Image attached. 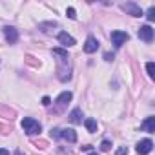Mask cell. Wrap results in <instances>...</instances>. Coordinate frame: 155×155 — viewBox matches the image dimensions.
Returning <instances> with one entry per match:
<instances>
[{"mask_svg":"<svg viewBox=\"0 0 155 155\" xmlns=\"http://www.w3.org/2000/svg\"><path fill=\"white\" fill-rule=\"evenodd\" d=\"M53 55H58L60 58H69V57H68V51H66V49H60V48H55V49H53Z\"/></svg>","mask_w":155,"mask_h":155,"instance_id":"15","label":"cell"},{"mask_svg":"<svg viewBox=\"0 0 155 155\" xmlns=\"http://www.w3.org/2000/svg\"><path fill=\"white\" fill-rule=\"evenodd\" d=\"M139 38H142L144 42H151L153 40V29L150 26H140L139 29Z\"/></svg>","mask_w":155,"mask_h":155,"instance_id":"7","label":"cell"},{"mask_svg":"<svg viewBox=\"0 0 155 155\" xmlns=\"http://www.w3.org/2000/svg\"><path fill=\"white\" fill-rule=\"evenodd\" d=\"M51 135H55V137H60V139H64V140H68V142H75L77 140V133H75V130H53V133Z\"/></svg>","mask_w":155,"mask_h":155,"instance_id":"2","label":"cell"},{"mask_svg":"<svg viewBox=\"0 0 155 155\" xmlns=\"http://www.w3.org/2000/svg\"><path fill=\"white\" fill-rule=\"evenodd\" d=\"M122 11H126V13L131 15V17H142V9H140L135 2H126V4H122Z\"/></svg>","mask_w":155,"mask_h":155,"instance_id":"3","label":"cell"},{"mask_svg":"<svg viewBox=\"0 0 155 155\" xmlns=\"http://www.w3.org/2000/svg\"><path fill=\"white\" fill-rule=\"evenodd\" d=\"M58 42H60L64 48H71V46H75V44H77V42H75V38H73L71 35H68L66 31L58 33Z\"/></svg>","mask_w":155,"mask_h":155,"instance_id":"9","label":"cell"},{"mask_svg":"<svg viewBox=\"0 0 155 155\" xmlns=\"http://www.w3.org/2000/svg\"><path fill=\"white\" fill-rule=\"evenodd\" d=\"M84 124H86V128H88V131H97V120L95 119H86L84 120Z\"/></svg>","mask_w":155,"mask_h":155,"instance_id":"14","label":"cell"},{"mask_svg":"<svg viewBox=\"0 0 155 155\" xmlns=\"http://www.w3.org/2000/svg\"><path fill=\"white\" fill-rule=\"evenodd\" d=\"M71 97H73L71 91H62V93L57 97V104H58V106H66V104L71 101Z\"/></svg>","mask_w":155,"mask_h":155,"instance_id":"11","label":"cell"},{"mask_svg":"<svg viewBox=\"0 0 155 155\" xmlns=\"http://www.w3.org/2000/svg\"><path fill=\"white\" fill-rule=\"evenodd\" d=\"M97 49H99V40H97L95 37H91V35H90V37L86 38V44H84V51H86V53H95Z\"/></svg>","mask_w":155,"mask_h":155,"instance_id":"8","label":"cell"},{"mask_svg":"<svg viewBox=\"0 0 155 155\" xmlns=\"http://www.w3.org/2000/svg\"><path fill=\"white\" fill-rule=\"evenodd\" d=\"M126 153H128L126 148H119V150H117V155H126Z\"/></svg>","mask_w":155,"mask_h":155,"instance_id":"20","label":"cell"},{"mask_svg":"<svg viewBox=\"0 0 155 155\" xmlns=\"http://www.w3.org/2000/svg\"><path fill=\"white\" fill-rule=\"evenodd\" d=\"M90 155H99V153H90Z\"/></svg>","mask_w":155,"mask_h":155,"instance_id":"23","label":"cell"},{"mask_svg":"<svg viewBox=\"0 0 155 155\" xmlns=\"http://www.w3.org/2000/svg\"><path fill=\"white\" fill-rule=\"evenodd\" d=\"M42 104H44V106H49V104H51L49 97H44V99H42Z\"/></svg>","mask_w":155,"mask_h":155,"instance_id":"21","label":"cell"},{"mask_svg":"<svg viewBox=\"0 0 155 155\" xmlns=\"http://www.w3.org/2000/svg\"><path fill=\"white\" fill-rule=\"evenodd\" d=\"M66 15H68L69 18H77V13H75V9H73V8H68V11H66Z\"/></svg>","mask_w":155,"mask_h":155,"instance_id":"18","label":"cell"},{"mask_svg":"<svg viewBox=\"0 0 155 155\" xmlns=\"http://www.w3.org/2000/svg\"><path fill=\"white\" fill-rule=\"evenodd\" d=\"M110 148H111V144H110L108 140H102V144H101V150H102V151H108Z\"/></svg>","mask_w":155,"mask_h":155,"instance_id":"19","label":"cell"},{"mask_svg":"<svg viewBox=\"0 0 155 155\" xmlns=\"http://www.w3.org/2000/svg\"><path fill=\"white\" fill-rule=\"evenodd\" d=\"M22 130H24L28 135H35V133H40L42 126H40L38 120H35V119H31V117H26V119L22 120Z\"/></svg>","mask_w":155,"mask_h":155,"instance_id":"1","label":"cell"},{"mask_svg":"<svg viewBox=\"0 0 155 155\" xmlns=\"http://www.w3.org/2000/svg\"><path fill=\"white\" fill-rule=\"evenodd\" d=\"M142 128H144L148 133H153V131H155V117H148V119L142 122Z\"/></svg>","mask_w":155,"mask_h":155,"instance_id":"12","label":"cell"},{"mask_svg":"<svg viewBox=\"0 0 155 155\" xmlns=\"http://www.w3.org/2000/svg\"><path fill=\"white\" fill-rule=\"evenodd\" d=\"M146 18H148V20H153V18H155V8H150V9H148Z\"/></svg>","mask_w":155,"mask_h":155,"instance_id":"17","label":"cell"},{"mask_svg":"<svg viewBox=\"0 0 155 155\" xmlns=\"http://www.w3.org/2000/svg\"><path fill=\"white\" fill-rule=\"evenodd\" d=\"M57 28V22H40L38 24V29L44 31V33H51V29Z\"/></svg>","mask_w":155,"mask_h":155,"instance_id":"13","label":"cell"},{"mask_svg":"<svg viewBox=\"0 0 155 155\" xmlns=\"http://www.w3.org/2000/svg\"><path fill=\"white\" fill-rule=\"evenodd\" d=\"M128 38H130V37H128L126 31H113V33H111V40H113V44H115L117 48H120L122 44H126Z\"/></svg>","mask_w":155,"mask_h":155,"instance_id":"4","label":"cell"},{"mask_svg":"<svg viewBox=\"0 0 155 155\" xmlns=\"http://www.w3.org/2000/svg\"><path fill=\"white\" fill-rule=\"evenodd\" d=\"M151 148H153V142H151L150 139H142V140L137 144V153H139V155H148V153L151 151Z\"/></svg>","mask_w":155,"mask_h":155,"instance_id":"5","label":"cell"},{"mask_svg":"<svg viewBox=\"0 0 155 155\" xmlns=\"http://www.w3.org/2000/svg\"><path fill=\"white\" fill-rule=\"evenodd\" d=\"M0 155H9V151H8V150H4V148H0Z\"/></svg>","mask_w":155,"mask_h":155,"instance_id":"22","label":"cell"},{"mask_svg":"<svg viewBox=\"0 0 155 155\" xmlns=\"http://www.w3.org/2000/svg\"><path fill=\"white\" fill-rule=\"evenodd\" d=\"M4 37H6V40H8L9 44H15V42L18 40V31H17L15 28L8 26V28H4Z\"/></svg>","mask_w":155,"mask_h":155,"instance_id":"6","label":"cell"},{"mask_svg":"<svg viewBox=\"0 0 155 155\" xmlns=\"http://www.w3.org/2000/svg\"><path fill=\"white\" fill-rule=\"evenodd\" d=\"M146 69H148V75L153 79V77H155V66H153V62H148L146 64Z\"/></svg>","mask_w":155,"mask_h":155,"instance_id":"16","label":"cell"},{"mask_svg":"<svg viewBox=\"0 0 155 155\" xmlns=\"http://www.w3.org/2000/svg\"><path fill=\"white\" fill-rule=\"evenodd\" d=\"M69 120H71L73 124H81V122H82V110H81V108H75V110L69 113Z\"/></svg>","mask_w":155,"mask_h":155,"instance_id":"10","label":"cell"}]
</instances>
